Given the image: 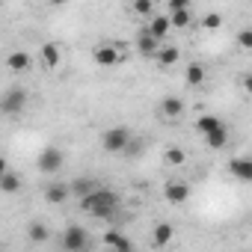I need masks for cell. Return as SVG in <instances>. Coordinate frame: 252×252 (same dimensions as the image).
<instances>
[{
  "mask_svg": "<svg viewBox=\"0 0 252 252\" xmlns=\"http://www.w3.org/2000/svg\"><path fill=\"white\" fill-rule=\"evenodd\" d=\"M131 140H134V134L125 128V125H119V128H107V131L101 134V146H104V152H110V155H125V149H128Z\"/></svg>",
  "mask_w": 252,
  "mask_h": 252,
  "instance_id": "2",
  "label": "cell"
},
{
  "mask_svg": "<svg viewBox=\"0 0 252 252\" xmlns=\"http://www.w3.org/2000/svg\"><path fill=\"white\" fill-rule=\"evenodd\" d=\"M27 101H30L27 89L12 86V89H6L3 101H0V110H3V116H18V113H24V110H27Z\"/></svg>",
  "mask_w": 252,
  "mask_h": 252,
  "instance_id": "4",
  "label": "cell"
},
{
  "mask_svg": "<svg viewBox=\"0 0 252 252\" xmlns=\"http://www.w3.org/2000/svg\"><path fill=\"white\" fill-rule=\"evenodd\" d=\"M137 51H140L143 57H155V54L160 51V39H158L149 27H143V30L137 33Z\"/></svg>",
  "mask_w": 252,
  "mask_h": 252,
  "instance_id": "9",
  "label": "cell"
},
{
  "mask_svg": "<svg viewBox=\"0 0 252 252\" xmlns=\"http://www.w3.org/2000/svg\"><path fill=\"white\" fill-rule=\"evenodd\" d=\"M172 234H175L172 222H158L155 231H152V243H155V246H166V243L172 240Z\"/></svg>",
  "mask_w": 252,
  "mask_h": 252,
  "instance_id": "20",
  "label": "cell"
},
{
  "mask_svg": "<svg viewBox=\"0 0 252 252\" xmlns=\"http://www.w3.org/2000/svg\"><path fill=\"white\" fill-rule=\"evenodd\" d=\"M155 60H158L160 68H169V65H175V63L181 60V51H178L175 45H160V51L155 54Z\"/></svg>",
  "mask_w": 252,
  "mask_h": 252,
  "instance_id": "16",
  "label": "cell"
},
{
  "mask_svg": "<svg viewBox=\"0 0 252 252\" xmlns=\"http://www.w3.org/2000/svg\"><path fill=\"white\" fill-rule=\"evenodd\" d=\"M48 3H51V6H65L68 0H48Z\"/></svg>",
  "mask_w": 252,
  "mask_h": 252,
  "instance_id": "32",
  "label": "cell"
},
{
  "mask_svg": "<svg viewBox=\"0 0 252 252\" xmlns=\"http://www.w3.org/2000/svg\"><path fill=\"white\" fill-rule=\"evenodd\" d=\"M92 60H95V65H101V68H113V65H122V63H125V54H122V48L104 42V45L92 48Z\"/></svg>",
  "mask_w": 252,
  "mask_h": 252,
  "instance_id": "6",
  "label": "cell"
},
{
  "mask_svg": "<svg viewBox=\"0 0 252 252\" xmlns=\"http://www.w3.org/2000/svg\"><path fill=\"white\" fill-rule=\"evenodd\" d=\"M237 48L252 51V27H246V30H240V33H237Z\"/></svg>",
  "mask_w": 252,
  "mask_h": 252,
  "instance_id": "29",
  "label": "cell"
},
{
  "mask_svg": "<svg viewBox=\"0 0 252 252\" xmlns=\"http://www.w3.org/2000/svg\"><path fill=\"white\" fill-rule=\"evenodd\" d=\"M228 175L237 178L240 184H252V158H231L228 160Z\"/></svg>",
  "mask_w": 252,
  "mask_h": 252,
  "instance_id": "8",
  "label": "cell"
},
{
  "mask_svg": "<svg viewBox=\"0 0 252 252\" xmlns=\"http://www.w3.org/2000/svg\"><path fill=\"white\" fill-rule=\"evenodd\" d=\"M89 234H86V228H80V225H68V228H63V234H60V246L65 249V252H83V249H89Z\"/></svg>",
  "mask_w": 252,
  "mask_h": 252,
  "instance_id": "3",
  "label": "cell"
},
{
  "mask_svg": "<svg viewBox=\"0 0 252 252\" xmlns=\"http://www.w3.org/2000/svg\"><path fill=\"white\" fill-rule=\"evenodd\" d=\"M149 30L163 42L166 36H169V30H172V18H169V12L166 15H152V21H149Z\"/></svg>",
  "mask_w": 252,
  "mask_h": 252,
  "instance_id": "14",
  "label": "cell"
},
{
  "mask_svg": "<svg viewBox=\"0 0 252 252\" xmlns=\"http://www.w3.org/2000/svg\"><path fill=\"white\" fill-rule=\"evenodd\" d=\"M77 202H80V211L89 214V217H95V220H113L116 211H119V205H122V199L113 190H107V187H95L89 196H83Z\"/></svg>",
  "mask_w": 252,
  "mask_h": 252,
  "instance_id": "1",
  "label": "cell"
},
{
  "mask_svg": "<svg viewBox=\"0 0 252 252\" xmlns=\"http://www.w3.org/2000/svg\"><path fill=\"white\" fill-rule=\"evenodd\" d=\"M205 65H199V63H190L187 68H184V80H187V86H202L205 83Z\"/></svg>",
  "mask_w": 252,
  "mask_h": 252,
  "instance_id": "21",
  "label": "cell"
},
{
  "mask_svg": "<svg viewBox=\"0 0 252 252\" xmlns=\"http://www.w3.org/2000/svg\"><path fill=\"white\" fill-rule=\"evenodd\" d=\"M27 237H30L33 243H48V240H51V228H48L45 222H39V220H36V222H30V225H27Z\"/></svg>",
  "mask_w": 252,
  "mask_h": 252,
  "instance_id": "22",
  "label": "cell"
},
{
  "mask_svg": "<svg viewBox=\"0 0 252 252\" xmlns=\"http://www.w3.org/2000/svg\"><path fill=\"white\" fill-rule=\"evenodd\" d=\"M30 65H33V60H30L27 51H12V54L6 57V68L15 71V74H18V71H27Z\"/></svg>",
  "mask_w": 252,
  "mask_h": 252,
  "instance_id": "17",
  "label": "cell"
},
{
  "mask_svg": "<svg viewBox=\"0 0 252 252\" xmlns=\"http://www.w3.org/2000/svg\"><path fill=\"white\" fill-rule=\"evenodd\" d=\"M217 128H222V119L220 116H214V113H202L199 119H196V131L205 137V134H211V131H217Z\"/></svg>",
  "mask_w": 252,
  "mask_h": 252,
  "instance_id": "19",
  "label": "cell"
},
{
  "mask_svg": "<svg viewBox=\"0 0 252 252\" xmlns=\"http://www.w3.org/2000/svg\"><path fill=\"white\" fill-rule=\"evenodd\" d=\"M193 0H166V12H175V9H190Z\"/></svg>",
  "mask_w": 252,
  "mask_h": 252,
  "instance_id": "30",
  "label": "cell"
},
{
  "mask_svg": "<svg viewBox=\"0 0 252 252\" xmlns=\"http://www.w3.org/2000/svg\"><path fill=\"white\" fill-rule=\"evenodd\" d=\"M143 152H146V143L134 137V140L128 143V149H125V158H137V155H143Z\"/></svg>",
  "mask_w": 252,
  "mask_h": 252,
  "instance_id": "28",
  "label": "cell"
},
{
  "mask_svg": "<svg viewBox=\"0 0 252 252\" xmlns=\"http://www.w3.org/2000/svg\"><path fill=\"white\" fill-rule=\"evenodd\" d=\"M205 146L214 149V152H222L228 146V128H225V125L217 128V131H211V134H205Z\"/></svg>",
  "mask_w": 252,
  "mask_h": 252,
  "instance_id": "18",
  "label": "cell"
},
{
  "mask_svg": "<svg viewBox=\"0 0 252 252\" xmlns=\"http://www.w3.org/2000/svg\"><path fill=\"white\" fill-rule=\"evenodd\" d=\"M202 27H205V30H220V27H222V15H220V12H208V15L202 18Z\"/></svg>",
  "mask_w": 252,
  "mask_h": 252,
  "instance_id": "27",
  "label": "cell"
},
{
  "mask_svg": "<svg viewBox=\"0 0 252 252\" xmlns=\"http://www.w3.org/2000/svg\"><path fill=\"white\" fill-rule=\"evenodd\" d=\"M95 187H101V184H95L92 178H77V181H71V196L83 199V196H89Z\"/></svg>",
  "mask_w": 252,
  "mask_h": 252,
  "instance_id": "24",
  "label": "cell"
},
{
  "mask_svg": "<svg viewBox=\"0 0 252 252\" xmlns=\"http://www.w3.org/2000/svg\"><path fill=\"white\" fill-rule=\"evenodd\" d=\"M68 196H71V187H68V184L51 181V184L45 187V202H48V205H63Z\"/></svg>",
  "mask_w": 252,
  "mask_h": 252,
  "instance_id": "11",
  "label": "cell"
},
{
  "mask_svg": "<svg viewBox=\"0 0 252 252\" xmlns=\"http://www.w3.org/2000/svg\"><path fill=\"white\" fill-rule=\"evenodd\" d=\"M101 243L110 246V249H122V252H131V249H134V240H131L128 234H122V231H104Z\"/></svg>",
  "mask_w": 252,
  "mask_h": 252,
  "instance_id": "10",
  "label": "cell"
},
{
  "mask_svg": "<svg viewBox=\"0 0 252 252\" xmlns=\"http://www.w3.org/2000/svg\"><path fill=\"white\" fill-rule=\"evenodd\" d=\"M240 86H243V92H246V95H252V71L240 80Z\"/></svg>",
  "mask_w": 252,
  "mask_h": 252,
  "instance_id": "31",
  "label": "cell"
},
{
  "mask_svg": "<svg viewBox=\"0 0 252 252\" xmlns=\"http://www.w3.org/2000/svg\"><path fill=\"white\" fill-rule=\"evenodd\" d=\"M163 160H166L169 166H181V163L187 160V152H184V149H178V146H169V149L163 152Z\"/></svg>",
  "mask_w": 252,
  "mask_h": 252,
  "instance_id": "25",
  "label": "cell"
},
{
  "mask_svg": "<svg viewBox=\"0 0 252 252\" xmlns=\"http://www.w3.org/2000/svg\"><path fill=\"white\" fill-rule=\"evenodd\" d=\"M39 60H42V65H45V68H57V65L63 63V54H60V48H57L54 42H48V45H42Z\"/></svg>",
  "mask_w": 252,
  "mask_h": 252,
  "instance_id": "15",
  "label": "cell"
},
{
  "mask_svg": "<svg viewBox=\"0 0 252 252\" xmlns=\"http://www.w3.org/2000/svg\"><path fill=\"white\" fill-rule=\"evenodd\" d=\"M190 184L187 181H166V187H163V199L169 202V205H184L187 199H190Z\"/></svg>",
  "mask_w": 252,
  "mask_h": 252,
  "instance_id": "7",
  "label": "cell"
},
{
  "mask_svg": "<svg viewBox=\"0 0 252 252\" xmlns=\"http://www.w3.org/2000/svg\"><path fill=\"white\" fill-rule=\"evenodd\" d=\"M184 110H187V104H184V98H178V95H166V98L160 101V113H163L166 119H178Z\"/></svg>",
  "mask_w": 252,
  "mask_h": 252,
  "instance_id": "12",
  "label": "cell"
},
{
  "mask_svg": "<svg viewBox=\"0 0 252 252\" xmlns=\"http://www.w3.org/2000/svg\"><path fill=\"white\" fill-rule=\"evenodd\" d=\"M36 169H39L42 175H57V172L63 169V152H60L57 146H45V149L39 152V158H36Z\"/></svg>",
  "mask_w": 252,
  "mask_h": 252,
  "instance_id": "5",
  "label": "cell"
},
{
  "mask_svg": "<svg viewBox=\"0 0 252 252\" xmlns=\"http://www.w3.org/2000/svg\"><path fill=\"white\" fill-rule=\"evenodd\" d=\"M169 18H172V27L187 30V27L193 24V6H190V9H175V12H169Z\"/></svg>",
  "mask_w": 252,
  "mask_h": 252,
  "instance_id": "23",
  "label": "cell"
},
{
  "mask_svg": "<svg viewBox=\"0 0 252 252\" xmlns=\"http://www.w3.org/2000/svg\"><path fill=\"white\" fill-rule=\"evenodd\" d=\"M155 3L158 0H131V9L137 15H155Z\"/></svg>",
  "mask_w": 252,
  "mask_h": 252,
  "instance_id": "26",
  "label": "cell"
},
{
  "mask_svg": "<svg viewBox=\"0 0 252 252\" xmlns=\"http://www.w3.org/2000/svg\"><path fill=\"white\" fill-rule=\"evenodd\" d=\"M0 190H3V193H18V190H21V178H18V172H12L6 163L0 166Z\"/></svg>",
  "mask_w": 252,
  "mask_h": 252,
  "instance_id": "13",
  "label": "cell"
}]
</instances>
